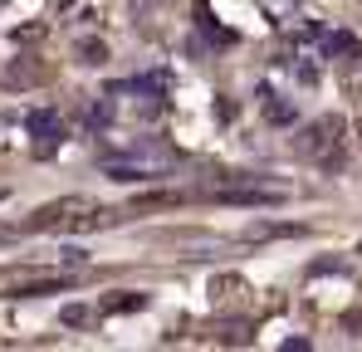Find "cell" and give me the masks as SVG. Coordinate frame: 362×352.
<instances>
[{"instance_id":"obj_5","label":"cell","mask_w":362,"mask_h":352,"mask_svg":"<svg viewBox=\"0 0 362 352\" xmlns=\"http://www.w3.org/2000/svg\"><path fill=\"white\" fill-rule=\"evenodd\" d=\"M245 293H250V284H245L240 274H221V279H211V298H216V303H240Z\"/></svg>"},{"instance_id":"obj_10","label":"cell","mask_w":362,"mask_h":352,"mask_svg":"<svg viewBox=\"0 0 362 352\" xmlns=\"http://www.w3.org/2000/svg\"><path fill=\"white\" fill-rule=\"evenodd\" d=\"M343 328H353V333H362V308H348V313H343Z\"/></svg>"},{"instance_id":"obj_3","label":"cell","mask_w":362,"mask_h":352,"mask_svg":"<svg viewBox=\"0 0 362 352\" xmlns=\"http://www.w3.org/2000/svg\"><path fill=\"white\" fill-rule=\"evenodd\" d=\"M211 196L226 201V206H274L284 191L279 186H255V181H230V186H216Z\"/></svg>"},{"instance_id":"obj_11","label":"cell","mask_w":362,"mask_h":352,"mask_svg":"<svg viewBox=\"0 0 362 352\" xmlns=\"http://www.w3.org/2000/svg\"><path fill=\"white\" fill-rule=\"evenodd\" d=\"M348 93H362V74H348Z\"/></svg>"},{"instance_id":"obj_2","label":"cell","mask_w":362,"mask_h":352,"mask_svg":"<svg viewBox=\"0 0 362 352\" xmlns=\"http://www.w3.org/2000/svg\"><path fill=\"white\" fill-rule=\"evenodd\" d=\"M93 225H98V211L88 201H78V196L35 211V221H30V230H93Z\"/></svg>"},{"instance_id":"obj_1","label":"cell","mask_w":362,"mask_h":352,"mask_svg":"<svg viewBox=\"0 0 362 352\" xmlns=\"http://www.w3.org/2000/svg\"><path fill=\"white\" fill-rule=\"evenodd\" d=\"M299 152L303 157H313L318 167H343V117H318V122H308L299 132Z\"/></svg>"},{"instance_id":"obj_6","label":"cell","mask_w":362,"mask_h":352,"mask_svg":"<svg viewBox=\"0 0 362 352\" xmlns=\"http://www.w3.org/2000/svg\"><path fill=\"white\" fill-rule=\"evenodd\" d=\"M323 54H328V59H358L362 45L353 40V35H343V30H338V35H328V40H323Z\"/></svg>"},{"instance_id":"obj_12","label":"cell","mask_w":362,"mask_h":352,"mask_svg":"<svg viewBox=\"0 0 362 352\" xmlns=\"http://www.w3.org/2000/svg\"><path fill=\"white\" fill-rule=\"evenodd\" d=\"M0 235H5V230H0Z\"/></svg>"},{"instance_id":"obj_4","label":"cell","mask_w":362,"mask_h":352,"mask_svg":"<svg viewBox=\"0 0 362 352\" xmlns=\"http://www.w3.org/2000/svg\"><path fill=\"white\" fill-rule=\"evenodd\" d=\"M30 132L40 137V157H49V147L64 137V127H59V113H49V108H35L30 113Z\"/></svg>"},{"instance_id":"obj_8","label":"cell","mask_w":362,"mask_h":352,"mask_svg":"<svg viewBox=\"0 0 362 352\" xmlns=\"http://www.w3.org/2000/svg\"><path fill=\"white\" fill-rule=\"evenodd\" d=\"M74 54L83 59V64H103V59H108V49H103V40H83Z\"/></svg>"},{"instance_id":"obj_9","label":"cell","mask_w":362,"mask_h":352,"mask_svg":"<svg viewBox=\"0 0 362 352\" xmlns=\"http://www.w3.org/2000/svg\"><path fill=\"white\" fill-rule=\"evenodd\" d=\"M264 117L269 122H294V108L289 103H264Z\"/></svg>"},{"instance_id":"obj_7","label":"cell","mask_w":362,"mask_h":352,"mask_svg":"<svg viewBox=\"0 0 362 352\" xmlns=\"http://www.w3.org/2000/svg\"><path fill=\"white\" fill-rule=\"evenodd\" d=\"M181 201H186L181 191H157V196H137L132 211H167V206H181Z\"/></svg>"}]
</instances>
